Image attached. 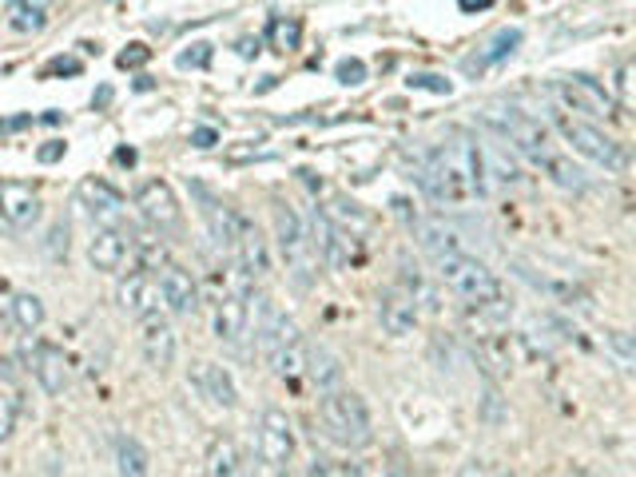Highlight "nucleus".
I'll list each match as a JSON object with an SVG mask.
<instances>
[{"mask_svg": "<svg viewBox=\"0 0 636 477\" xmlns=\"http://www.w3.org/2000/svg\"><path fill=\"white\" fill-rule=\"evenodd\" d=\"M410 179L422 188V195L434 208H466V203H477V199L489 195L481 144L462 128H449L437 148L417 151Z\"/></svg>", "mask_w": 636, "mask_h": 477, "instance_id": "nucleus-1", "label": "nucleus"}, {"mask_svg": "<svg viewBox=\"0 0 636 477\" xmlns=\"http://www.w3.org/2000/svg\"><path fill=\"white\" fill-rule=\"evenodd\" d=\"M481 124H486V128L494 131V136L501 139L513 156H521L526 163H533V168L545 171L556 188L585 191V171L576 168L573 159L556 148L553 136H549V128L541 124V119H533L529 112L513 108V104H489V108H481Z\"/></svg>", "mask_w": 636, "mask_h": 477, "instance_id": "nucleus-2", "label": "nucleus"}, {"mask_svg": "<svg viewBox=\"0 0 636 477\" xmlns=\"http://www.w3.org/2000/svg\"><path fill=\"white\" fill-rule=\"evenodd\" d=\"M318 426L342 449H362L374 442V417H370L367 398L354 390H330L318 398Z\"/></svg>", "mask_w": 636, "mask_h": 477, "instance_id": "nucleus-3", "label": "nucleus"}, {"mask_svg": "<svg viewBox=\"0 0 636 477\" xmlns=\"http://www.w3.org/2000/svg\"><path fill=\"white\" fill-rule=\"evenodd\" d=\"M251 338H255L258 350L267 354L271 370H275V378H283V382H290V378H298L307 370V338H303L295 318L283 315V310H275Z\"/></svg>", "mask_w": 636, "mask_h": 477, "instance_id": "nucleus-4", "label": "nucleus"}, {"mask_svg": "<svg viewBox=\"0 0 636 477\" xmlns=\"http://www.w3.org/2000/svg\"><path fill=\"white\" fill-rule=\"evenodd\" d=\"M434 271H437V283L457 295L466 307H477V303H494L501 298V278L481 263V258L457 251V255H442L434 258Z\"/></svg>", "mask_w": 636, "mask_h": 477, "instance_id": "nucleus-5", "label": "nucleus"}, {"mask_svg": "<svg viewBox=\"0 0 636 477\" xmlns=\"http://www.w3.org/2000/svg\"><path fill=\"white\" fill-rule=\"evenodd\" d=\"M553 128H556V136L565 139L569 148L576 151V156L589 159V163H596V168H605L608 176H616V171L628 168L625 148H621L605 128L589 124V119L569 116V112H553Z\"/></svg>", "mask_w": 636, "mask_h": 477, "instance_id": "nucleus-6", "label": "nucleus"}, {"mask_svg": "<svg viewBox=\"0 0 636 477\" xmlns=\"http://www.w3.org/2000/svg\"><path fill=\"white\" fill-rule=\"evenodd\" d=\"M275 239H278V251H283V263H287V275L295 278V287H310L318 255L315 247H310L307 219L298 215L290 203H283V199H275Z\"/></svg>", "mask_w": 636, "mask_h": 477, "instance_id": "nucleus-7", "label": "nucleus"}, {"mask_svg": "<svg viewBox=\"0 0 636 477\" xmlns=\"http://www.w3.org/2000/svg\"><path fill=\"white\" fill-rule=\"evenodd\" d=\"M549 88H553L561 112L589 119V124H593V119H608L616 112V99L608 96L605 84H596L593 76H581V72H573V76H556Z\"/></svg>", "mask_w": 636, "mask_h": 477, "instance_id": "nucleus-8", "label": "nucleus"}, {"mask_svg": "<svg viewBox=\"0 0 636 477\" xmlns=\"http://www.w3.org/2000/svg\"><path fill=\"white\" fill-rule=\"evenodd\" d=\"M136 208L156 235H179L183 231V208L168 179H144L136 188Z\"/></svg>", "mask_w": 636, "mask_h": 477, "instance_id": "nucleus-9", "label": "nucleus"}, {"mask_svg": "<svg viewBox=\"0 0 636 477\" xmlns=\"http://www.w3.org/2000/svg\"><path fill=\"white\" fill-rule=\"evenodd\" d=\"M258 462L267 469H287L295 462V426L287 410L267 406L258 414Z\"/></svg>", "mask_w": 636, "mask_h": 477, "instance_id": "nucleus-10", "label": "nucleus"}, {"mask_svg": "<svg viewBox=\"0 0 636 477\" xmlns=\"http://www.w3.org/2000/svg\"><path fill=\"white\" fill-rule=\"evenodd\" d=\"M76 199H80V208L88 211L99 227H119V219H124V211H128V199L119 195L108 179H96V176L80 179Z\"/></svg>", "mask_w": 636, "mask_h": 477, "instance_id": "nucleus-11", "label": "nucleus"}, {"mask_svg": "<svg viewBox=\"0 0 636 477\" xmlns=\"http://www.w3.org/2000/svg\"><path fill=\"white\" fill-rule=\"evenodd\" d=\"M29 370H32V378H36V386L49 398H60L72 386L68 354L60 347H52V342H36V347L29 350Z\"/></svg>", "mask_w": 636, "mask_h": 477, "instance_id": "nucleus-12", "label": "nucleus"}, {"mask_svg": "<svg viewBox=\"0 0 636 477\" xmlns=\"http://www.w3.org/2000/svg\"><path fill=\"white\" fill-rule=\"evenodd\" d=\"M139 350L148 358L151 370H163L176 362V330H171V318L151 310L148 318H139Z\"/></svg>", "mask_w": 636, "mask_h": 477, "instance_id": "nucleus-13", "label": "nucleus"}, {"mask_svg": "<svg viewBox=\"0 0 636 477\" xmlns=\"http://www.w3.org/2000/svg\"><path fill=\"white\" fill-rule=\"evenodd\" d=\"M0 223L9 235L32 231L40 223V195L29 183H0Z\"/></svg>", "mask_w": 636, "mask_h": 477, "instance_id": "nucleus-14", "label": "nucleus"}, {"mask_svg": "<svg viewBox=\"0 0 636 477\" xmlns=\"http://www.w3.org/2000/svg\"><path fill=\"white\" fill-rule=\"evenodd\" d=\"M156 287H159V298L168 303V310L176 318H191L199 310V283L191 278V271L176 267V263H163Z\"/></svg>", "mask_w": 636, "mask_h": 477, "instance_id": "nucleus-15", "label": "nucleus"}, {"mask_svg": "<svg viewBox=\"0 0 636 477\" xmlns=\"http://www.w3.org/2000/svg\"><path fill=\"white\" fill-rule=\"evenodd\" d=\"M131 255V231L124 227H99L88 243V263L99 275H119Z\"/></svg>", "mask_w": 636, "mask_h": 477, "instance_id": "nucleus-16", "label": "nucleus"}, {"mask_svg": "<svg viewBox=\"0 0 636 477\" xmlns=\"http://www.w3.org/2000/svg\"><path fill=\"white\" fill-rule=\"evenodd\" d=\"M417 318H422V310H417V303L406 295V290L398 287V283L378 295V322H382V330H386L390 338L414 335Z\"/></svg>", "mask_w": 636, "mask_h": 477, "instance_id": "nucleus-17", "label": "nucleus"}, {"mask_svg": "<svg viewBox=\"0 0 636 477\" xmlns=\"http://www.w3.org/2000/svg\"><path fill=\"white\" fill-rule=\"evenodd\" d=\"M188 382L199 390V394L208 398L211 406L219 410H235L239 406V386L235 378H231L227 367H219V362H195L188 374Z\"/></svg>", "mask_w": 636, "mask_h": 477, "instance_id": "nucleus-18", "label": "nucleus"}, {"mask_svg": "<svg viewBox=\"0 0 636 477\" xmlns=\"http://www.w3.org/2000/svg\"><path fill=\"white\" fill-rule=\"evenodd\" d=\"M191 199H195V208H199V215H203V223H208L211 239H215L223 251H235V215L239 211H231L223 199L211 195L203 183H191Z\"/></svg>", "mask_w": 636, "mask_h": 477, "instance_id": "nucleus-19", "label": "nucleus"}, {"mask_svg": "<svg viewBox=\"0 0 636 477\" xmlns=\"http://www.w3.org/2000/svg\"><path fill=\"white\" fill-rule=\"evenodd\" d=\"M231 255L239 258V267L247 271L251 278H263L271 271V251L263 231L251 223L247 215H235V251Z\"/></svg>", "mask_w": 636, "mask_h": 477, "instance_id": "nucleus-20", "label": "nucleus"}, {"mask_svg": "<svg viewBox=\"0 0 636 477\" xmlns=\"http://www.w3.org/2000/svg\"><path fill=\"white\" fill-rule=\"evenodd\" d=\"M410 235H414V243L426 251L430 258L466 251V247H462V235H457V231L449 227L442 215H414V219H410Z\"/></svg>", "mask_w": 636, "mask_h": 477, "instance_id": "nucleus-21", "label": "nucleus"}, {"mask_svg": "<svg viewBox=\"0 0 636 477\" xmlns=\"http://www.w3.org/2000/svg\"><path fill=\"white\" fill-rule=\"evenodd\" d=\"M116 303L119 310L128 318H148L151 310H159V287H156V278L148 275V271H131V275L119 278V287H116Z\"/></svg>", "mask_w": 636, "mask_h": 477, "instance_id": "nucleus-22", "label": "nucleus"}, {"mask_svg": "<svg viewBox=\"0 0 636 477\" xmlns=\"http://www.w3.org/2000/svg\"><path fill=\"white\" fill-rule=\"evenodd\" d=\"M521 40H526V32H521V29H497L494 36L481 44V49L469 52V56L462 60V72H466V76H481V72H489L494 64H501L506 56H513Z\"/></svg>", "mask_w": 636, "mask_h": 477, "instance_id": "nucleus-23", "label": "nucleus"}, {"mask_svg": "<svg viewBox=\"0 0 636 477\" xmlns=\"http://www.w3.org/2000/svg\"><path fill=\"white\" fill-rule=\"evenodd\" d=\"M211 318H215V338L231 350L243 347V338L251 335V330H247V298L223 295L215 303V315H211Z\"/></svg>", "mask_w": 636, "mask_h": 477, "instance_id": "nucleus-24", "label": "nucleus"}, {"mask_svg": "<svg viewBox=\"0 0 636 477\" xmlns=\"http://www.w3.org/2000/svg\"><path fill=\"white\" fill-rule=\"evenodd\" d=\"M517 267V275L526 278L529 287L533 290H541V295H549L553 303H565V307H581V310H589L593 307V298H589V290H581L573 283V278H556V275H537L533 267H526V263H513Z\"/></svg>", "mask_w": 636, "mask_h": 477, "instance_id": "nucleus-25", "label": "nucleus"}, {"mask_svg": "<svg viewBox=\"0 0 636 477\" xmlns=\"http://www.w3.org/2000/svg\"><path fill=\"white\" fill-rule=\"evenodd\" d=\"M322 219H327L330 227L347 231V235H354V239H367L370 227H374V219H370L367 211L358 208L354 199H347V195H330L327 208H322Z\"/></svg>", "mask_w": 636, "mask_h": 477, "instance_id": "nucleus-26", "label": "nucleus"}, {"mask_svg": "<svg viewBox=\"0 0 636 477\" xmlns=\"http://www.w3.org/2000/svg\"><path fill=\"white\" fill-rule=\"evenodd\" d=\"M303 374H310V382H315L318 394H330V390L342 386V362H338V354L330 347H307V370Z\"/></svg>", "mask_w": 636, "mask_h": 477, "instance_id": "nucleus-27", "label": "nucleus"}, {"mask_svg": "<svg viewBox=\"0 0 636 477\" xmlns=\"http://www.w3.org/2000/svg\"><path fill=\"white\" fill-rule=\"evenodd\" d=\"M116 474L119 477H151V454L139 437H131V434L116 437Z\"/></svg>", "mask_w": 636, "mask_h": 477, "instance_id": "nucleus-28", "label": "nucleus"}, {"mask_svg": "<svg viewBox=\"0 0 636 477\" xmlns=\"http://www.w3.org/2000/svg\"><path fill=\"white\" fill-rule=\"evenodd\" d=\"M9 318L12 327L20 330V335H36L40 327H44V318H49V310H44V298L32 295V290H17L9 303Z\"/></svg>", "mask_w": 636, "mask_h": 477, "instance_id": "nucleus-29", "label": "nucleus"}, {"mask_svg": "<svg viewBox=\"0 0 636 477\" xmlns=\"http://www.w3.org/2000/svg\"><path fill=\"white\" fill-rule=\"evenodd\" d=\"M208 477H251L231 437H219L208 449Z\"/></svg>", "mask_w": 636, "mask_h": 477, "instance_id": "nucleus-30", "label": "nucleus"}, {"mask_svg": "<svg viewBox=\"0 0 636 477\" xmlns=\"http://www.w3.org/2000/svg\"><path fill=\"white\" fill-rule=\"evenodd\" d=\"M9 24L12 32H24V36L44 32V24H49V0H12Z\"/></svg>", "mask_w": 636, "mask_h": 477, "instance_id": "nucleus-31", "label": "nucleus"}, {"mask_svg": "<svg viewBox=\"0 0 636 477\" xmlns=\"http://www.w3.org/2000/svg\"><path fill=\"white\" fill-rule=\"evenodd\" d=\"M298 40H303V20L278 17L275 24H271V49L275 52H295Z\"/></svg>", "mask_w": 636, "mask_h": 477, "instance_id": "nucleus-32", "label": "nucleus"}, {"mask_svg": "<svg viewBox=\"0 0 636 477\" xmlns=\"http://www.w3.org/2000/svg\"><path fill=\"white\" fill-rule=\"evenodd\" d=\"M335 80H338V84H347V88H354V84H362V80H367V64H362L358 56L338 60Z\"/></svg>", "mask_w": 636, "mask_h": 477, "instance_id": "nucleus-33", "label": "nucleus"}, {"mask_svg": "<svg viewBox=\"0 0 636 477\" xmlns=\"http://www.w3.org/2000/svg\"><path fill=\"white\" fill-rule=\"evenodd\" d=\"M605 342H608V350L616 354V362H621V367H625V370L633 367V338H628L625 330H608Z\"/></svg>", "mask_w": 636, "mask_h": 477, "instance_id": "nucleus-34", "label": "nucleus"}, {"mask_svg": "<svg viewBox=\"0 0 636 477\" xmlns=\"http://www.w3.org/2000/svg\"><path fill=\"white\" fill-rule=\"evenodd\" d=\"M17 417H20L17 402H12L9 394H0V442H9V437H12V430H17Z\"/></svg>", "mask_w": 636, "mask_h": 477, "instance_id": "nucleus-35", "label": "nucleus"}, {"mask_svg": "<svg viewBox=\"0 0 636 477\" xmlns=\"http://www.w3.org/2000/svg\"><path fill=\"white\" fill-rule=\"evenodd\" d=\"M481 422H489V426H501V422H506V410H501V398H497L494 386L481 398Z\"/></svg>", "mask_w": 636, "mask_h": 477, "instance_id": "nucleus-36", "label": "nucleus"}, {"mask_svg": "<svg viewBox=\"0 0 636 477\" xmlns=\"http://www.w3.org/2000/svg\"><path fill=\"white\" fill-rule=\"evenodd\" d=\"M406 84L410 88H426V92H442V96H449V80L430 76V72H417V76H410Z\"/></svg>", "mask_w": 636, "mask_h": 477, "instance_id": "nucleus-37", "label": "nucleus"}, {"mask_svg": "<svg viewBox=\"0 0 636 477\" xmlns=\"http://www.w3.org/2000/svg\"><path fill=\"white\" fill-rule=\"evenodd\" d=\"M211 60V44H191V52L179 56V68H203Z\"/></svg>", "mask_w": 636, "mask_h": 477, "instance_id": "nucleus-38", "label": "nucleus"}, {"mask_svg": "<svg viewBox=\"0 0 636 477\" xmlns=\"http://www.w3.org/2000/svg\"><path fill=\"white\" fill-rule=\"evenodd\" d=\"M616 92H621V108H633V64L621 68V76H616Z\"/></svg>", "mask_w": 636, "mask_h": 477, "instance_id": "nucleus-39", "label": "nucleus"}, {"mask_svg": "<svg viewBox=\"0 0 636 477\" xmlns=\"http://www.w3.org/2000/svg\"><path fill=\"white\" fill-rule=\"evenodd\" d=\"M64 151H68V144H60V139H49V144H44V148L36 151V159H40V163H56V159L64 156Z\"/></svg>", "mask_w": 636, "mask_h": 477, "instance_id": "nucleus-40", "label": "nucleus"}, {"mask_svg": "<svg viewBox=\"0 0 636 477\" xmlns=\"http://www.w3.org/2000/svg\"><path fill=\"white\" fill-rule=\"evenodd\" d=\"M144 60H148V49H144V44H131V52H124V56H119V64H124V68H131V64H144Z\"/></svg>", "mask_w": 636, "mask_h": 477, "instance_id": "nucleus-41", "label": "nucleus"}, {"mask_svg": "<svg viewBox=\"0 0 636 477\" xmlns=\"http://www.w3.org/2000/svg\"><path fill=\"white\" fill-rule=\"evenodd\" d=\"M215 131H211V128H199L195 131V136H191V144H195V148H211V144H215Z\"/></svg>", "mask_w": 636, "mask_h": 477, "instance_id": "nucleus-42", "label": "nucleus"}, {"mask_svg": "<svg viewBox=\"0 0 636 477\" xmlns=\"http://www.w3.org/2000/svg\"><path fill=\"white\" fill-rule=\"evenodd\" d=\"M457 477H486V466H481V462H466Z\"/></svg>", "mask_w": 636, "mask_h": 477, "instance_id": "nucleus-43", "label": "nucleus"}, {"mask_svg": "<svg viewBox=\"0 0 636 477\" xmlns=\"http://www.w3.org/2000/svg\"><path fill=\"white\" fill-rule=\"evenodd\" d=\"M457 4H462V9H489L494 0H457Z\"/></svg>", "mask_w": 636, "mask_h": 477, "instance_id": "nucleus-44", "label": "nucleus"}, {"mask_svg": "<svg viewBox=\"0 0 636 477\" xmlns=\"http://www.w3.org/2000/svg\"><path fill=\"white\" fill-rule=\"evenodd\" d=\"M565 477H589V474H585V469H569Z\"/></svg>", "mask_w": 636, "mask_h": 477, "instance_id": "nucleus-45", "label": "nucleus"}, {"mask_svg": "<svg viewBox=\"0 0 636 477\" xmlns=\"http://www.w3.org/2000/svg\"><path fill=\"white\" fill-rule=\"evenodd\" d=\"M386 477H406V474H402V469H390V474Z\"/></svg>", "mask_w": 636, "mask_h": 477, "instance_id": "nucleus-46", "label": "nucleus"}, {"mask_svg": "<svg viewBox=\"0 0 636 477\" xmlns=\"http://www.w3.org/2000/svg\"><path fill=\"white\" fill-rule=\"evenodd\" d=\"M501 477H517V474H501Z\"/></svg>", "mask_w": 636, "mask_h": 477, "instance_id": "nucleus-47", "label": "nucleus"}]
</instances>
